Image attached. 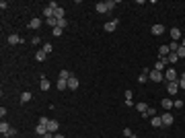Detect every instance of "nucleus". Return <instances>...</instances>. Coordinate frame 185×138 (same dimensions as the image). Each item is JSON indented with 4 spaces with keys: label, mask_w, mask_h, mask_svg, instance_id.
I'll list each match as a JSON object with an SVG mask.
<instances>
[{
    "label": "nucleus",
    "mask_w": 185,
    "mask_h": 138,
    "mask_svg": "<svg viewBox=\"0 0 185 138\" xmlns=\"http://www.w3.org/2000/svg\"><path fill=\"white\" fill-rule=\"evenodd\" d=\"M115 4H117L115 0H107V2H99L95 8H97V12H101V15H103V12H109V10L115 6Z\"/></svg>",
    "instance_id": "nucleus-1"
},
{
    "label": "nucleus",
    "mask_w": 185,
    "mask_h": 138,
    "mask_svg": "<svg viewBox=\"0 0 185 138\" xmlns=\"http://www.w3.org/2000/svg\"><path fill=\"white\" fill-rule=\"evenodd\" d=\"M163 76H165L167 83H175V81H179V78H177V70H175L173 66H169V68L163 72Z\"/></svg>",
    "instance_id": "nucleus-2"
},
{
    "label": "nucleus",
    "mask_w": 185,
    "mask_h": 138,
    "mask_svg": "<svg viewBox=\"0 0 185 138\" xmlns=\"http://www.w3.org/2000/svg\"><path fill=\"white\" fill-rule=\"evenodd\" d=\"M148 78H150L152 83H160V81H165L163 72H158V70H150V72H148Z\"/></svg>",
    "instance_id": "nucleus-3"
},
{
    "label": "nucleus",
    "mask_w": 185,
    "mask_h": 138,
    "mask_svg": "<svg viewBox=\"0 0 185 138\" xmlns=\"http://www.w3.org/2000/svg\"><path fill=\"white\" fill-rule=\"evenodd\" d=\"M117 23H119L117 19H113V21H109V23H105V25H103V31H107V33H113V31L117 29Z\"/></svg>",
    "instance_id": "nucleus-4"
},
{
    "label": "nucleus",
    "mask_w": 185,
    "mask_h": 138,
    "mask_svg": "<svg viewBox=\"0 0 185 138\" xmlns=\"http://www.w3.org/2000/svg\"><path fill=\"white\" fill-rule=\"evenodd\" d=\"M167 64H169V60H167V58H158V62L154 64V70L165 72V70H167Z\"/></svg>",
    "instance_id": "nucleus-5"
},
{
    "label": "nucleus",
    "mask_w": 185,
    "mask_h": 138,
    "mask_svg": "<svg viewBox=\"0 0 185 138\" xmlns=\"http://www.w3.org/2000/svg\"><path fill=\"white\" fill-rule=\"evenodd\" d=\"M160 120H163V126H167V128H169V126H173V122H175V118H173L169 111H167V113H163V115H160Z\"/></svg>",
    "instance_id": "nucleus-6"
},
{
    "label": "nucleus",
    "mask_w": 185,
    "mask_h": 138,
    "mask_svg": "<svg viewBox=\"0 0 185 138\" xmlns=\"http://www.w3.org/2000/svg\"><path fill=\"white\" fill-rule=\"evenodd\" d=\"M167 91H169L171 97L177 95V93H179V83H177V81H175V83H167Z\"/></svg>",
    "instance_id": "nucleus-7"
},
{
    "label": "nucleus",
    "mask_w": 185,
    "mask_h": 138,
    "mask_svg": "<svg viewBox=\"0 0 185 138\" xmlns=\"http://www.w3.org/2000/svg\"><path fill=\"white\" fill-rule=\"evenodd\" d=\"M23 41H25V39H23L21 35H17V33H10V35H8V44H10V46H17V44H23Z\"/></svg>",
    "instance_id": "nucleus-8"
},
{
    "label": "nucleus",
    "mask_w": 185,
    "mask_h": 138,
    "mask_svg": "<svg viewBox=\"0 0 185 138\" xmlns=\"http://www.w3.org/2000/svg\"><path fill=\"white\" fill-rule=\"evenodd\" d=\"M160 105H163V109H165V111H171V107H175V101H173L171 97H167V99H163V101H160Z\"/></svg>",
    "instance_id": "nucleus-9"
},
{
    "label": "nucleus",
    "mask_w": 185,
    "mask_h": 138,
    "mask_svg": "<svg viewBox=\"0 0 185 138\" xmlns=\"http://www.w3.org/2000/svg\"><path fill=\"white\" fill-rule=\"evenodd\" d=\"M41 25H43V21H41V19H37V17H35V19H31V21L27 23V27H29V29H39Z\"/></svg>",
    "instance_id": "nucleus-10"
},
{
    "label": "nucleus",
    "mask_w": 185,
    "mask_h": 138,
    "mask_svg": "<svg viewBox=\"0 0 185 138\" xmlns=\"http://www.w3.org/2000/svg\"><path fill=\"white\" fill-rule=\"evenodd\" d=\"M78 85H80V81H78L76 76H70V78H68V89H70V91H76Z\"/></svg>",
    "instance_id": "nucleus-11"
},
{
    "label": "nucleus",
    "mask_w": 185,
    "mask_h": 138,
    "mask_svg": "<svg viewBox=\"0 0 185 138\" xmlns=\"http://www.w3.org/2000/svg\"><path fill=\"white\" fill-rule=\"evenodd\" d=\"M58 130H60V124H58L56 120H49V124H47V132H51V134H58Z\"/></svg>",
    "instance_id": "nucleus-12"
},
{
    "label": "nucleus",
    "mask_w": 185,
    "mask_h": 138,
    "mask_svg": "<svg viewBox=\"0 0 185 138\" xmlns=\"http://www.w3.org/2000/svg\"><path fill=\"white\" fill-rule=\"evenodd\" d=\"M163 33H165V25H160V23L152 25V35H163Z\"/></svg>",
    "instance_id": "nucleus-13"
},
{
    "label": "nucleus",
    "mask_w": 185,
    "mask_h": 138,
    "mask_svg": "<svg viewBox=\"0 0 185 138\" xmlns=\"http://www.w3.org/2000/svg\"><path fill=\"white\" fill-rule=\"evenodd\" d=\"M169 33H171V39H173V41H177V39H181V29H177V27H173V29H171Z\"/></svg>",
    "instance_id": "nucleus-14"
},
{
    "label": "nucleus",
    "mask_w": 185,
    "mask_h": 138,
    "mask_svg": "<svg viewBox=\"0 0 185 138\" xmlns=\"http://www.w3.org/2000/svg\"><path fill=\"white\" fill-rule=\"evenodd\" d=\"M0 132H2V136H8V132H10V126H8V122H0Z\"/></svg>",
    "instance_id": "nucleus-15"
},
{
    "label": "nucleus",
    "mask_w": 185,
    "mask_h": 138,
    "mask_svg": "<svg viewBox=\"0 0 185 138\" xmlns=\"http://www.w3.org/2000/svg\"><path fill=\"white\" fill-rule=\"evenodd\" d=\"M35 132H37V136H46V134H47V126H46V124H37Z\"/></svg>",
    "instance_id": "nucleus-16"
},
{
    "label": "nucleus",
    "mask_w": 185,
    "mask_h": 138,
    "mask_svg": "<svg viewBox=\"0 0 185 138\" xmlns=\"http://www.w3.org/2000/svg\"><path fill=\"white\" fill-rule=\"evenodd\" d=\"M53 17H56L58 21H60V19H66V10H64L62 6H58V8H56V12H53Z\"/></svg>",
    "instance_id": "nucleus-17"
},
{
    "label": "nucleus",
    "mask_w": 185,
    "mask_h": 138,
    "mask_svg": "<svg viewBox=\"0 0 185 138\" xmlns=\"http://www.w3.org/2000/svg\"><path fill=\"white\" fill-rule=\"evenodd\" d=\"M31 99H33V95H31L29 91H23V93H21V103H29Z\"/></svg>",
    "instance_id": "nucleus-18"
},
{
    "label": "nucleus",
    "mask_w": 185,
    "mask_h": 138,
    "mask_svg": "<svg viewBox=\"0 0 185 138\" xmlns=\"http://www.w3.org/2000/svg\"><path fill=\"white\" fill-rule=\"evenodd\" d=\"M49 87H51V85H49V81H47L46 76H41V83H39V89H41V91H49Z\"/></svg>",
    "instance_id": "nucleus-19"
},
{
    "label": "nucleus",
    "mask_w": 185,
    "mask_h": 138,
    "mask_svg": "<svg viewBox=\"0 0 185 138\" xmlns=\"http://www.w3.org/2000/svg\"><path fill=\"white\" fill-rule=\"evenodd\" d=\"M158 54H160V58H167L171 54V49H169V46H160L158 47Z\"/></svg>",
    "instance_id": "nucleus-20"
},
{
    "label": "nucleus",
    "mask_w": 185,
    "mask_h": 138,
    "mask_svg": "<svg viewBox=\"0 0 185 138\" xmlns=\"http://www.w3.org/2000/svg\"><path fill=\"white\" fill-rule=\"evenodd\" d=\"M154 115H156V109H154V107H148V109L142 113V118H154Z\"/></svg>",
    "instance_id": "nucleus-21"
},
{
    "label": "nucleus",
    "mask_w": 185,
    "mask_h": 138,
    "mask_svg": "<svg viewBox=\"0 0 185 138\" xmlns=\"http://www.w3.org/2000/svg\"><path fill=\"white\" fill-rule=\"evenodd\" d=\"M150 120H152L150 124H152L154 128H160V126H163V120H160V115H154V118H150Z\"/></svg>",
    "instance_id": "nucleus-22"
},
{
    "label": "nucleus",
    "mask_w": 185,
    "mask_h": 138,
    "mask_svg": "<svg viewBox=\"0 0 185 138\" xmlns=\"http://www.w3.org/2000/svg\"><path fill=\"white\" fill-rule=\"evenodd\" d=\"M46 58H47L46 52H43V49H37V54H35V60H37V62H43Z\"/></svg>",
    "instance_id": "nucleus-23"
},
{
    "label": "nucleus",
    "mask_w": 185,
    "mask_h": 138,
    "mask_svg": "<svg viewBox=\"0 0 185 138\" xmlns=\"http://www.w3.org/2000/svg\"><path fill=\"white\" fill-rule=\"evenodd\" d=\"M167 60H169V64H175V62L179 60V56H177V52H171V54L167 56Z\"/></svg>",
    "instance_id": "nucleus-24"
},
{
    "label": "nucleus",
    "mask_w": 185,
    "mask_h": 138,
    "mask_svg": "<svg viewBox=\"0 0 185 138\" xmlns=\"http://www.w3.org/2000/svg\"><path fill=\"white\" fill-rule=\"evenodd\" d=\"M56 89H60V91L68 89V81H60V78H58V83H56Z\"/></svg>",
    "instance_id": "nucleus-25"
},
{
    "label": "nucleus",
    "mask_w": 185,
    "mask_h": 138,
    "mask_svg": "<svg viewBox=\"0 0 185 138\" xmlns=\"http://www.w3.org/2000/svg\"><path fill=\"white\" fill-rule=\"evenodd\" d=\"M148 72H150L148 68H144V70H142V74L138 76V81H140V83H146V81H148Z\"/></svg>",
    "instance_id": "nucleus-26"
},
{
    "label": "nucleus",
    "mask_w": 185,
    "mask_h": 138,
    "mask_svg": "<svg viewBox=\"0 0 185 138\" xmlns=\"http://www.w3.org/2000/svg\"><path fill=\"white\" fill-rule=\"evenodd\" d=\"M70 76H72V74H70L68 70H60V76H58V78H60V81H68Z\"/></svg>",
    "instance_id": "nucleus-27"
},
{
    "label": "nucleus",
    "mask_w": 185,
    "mask_h": 138,
    "mask_svg": "<svg viewBox=\"0 0 185 138\" xmlns=\"http://www.w3.org/2000/svg\"><path fill=\"white\" fill-rule=\"evenodd\" d=\"M46 25H49L51 29H53V27H58V19H56V17H51V19H46Z\"/></svg>",
    "instance_id": "nucleus-28"
},
{
    "label": "nucleus",
    "mask_w": 185,
    "mask_h": 138,
    "mask_svg": "<svg viewBox=\"0 0 185 138\" xmlns=\"http://www.w3.org/2000/svg\"><path fill=\"white\" fill-rule=\"evenodd\" d=\"M136 109H138L140 113H144V111L148 109V103H144V101H142V103H136Z\"/></svg>",
    "instance_id": "nucleus-29"
},
{
    "label": "nucleus",
    "mask_w": 185,
    "mask_h": 138,
    "mask_svg": "<svg viewBox=\"0 0 185 138\" xmlns=\"http://www.w3.org/2000/svg\"><path fill=\"white\" fill-rule=\"evenodd\" d=\"M68 25H70V23H68V19H60V21H58V27H60V29H66Z\"/></svg>",
    "instance_id": "nucleus-30"
},
{
    "label": "nucleus",
    "mask_w": 185,
    "mask_h": 138,
    "mask_svg": "<svg viewBox=\"0 0 185 138\" xmlns=\"http://www.w3.org/2000/svg\"><path fill=\"white\" fill-rule=\"evenodd\" d=\"M51 33H53V37H60V35L64 33V29H60V27H53V29H51Z\"/></svg>",
    "instance_id": "nucleus-31"
},
{
    "label": "nucleus",
    "mask_w": 185,
    "mask_h": 138,
    "mask_svg": "<svg viewBox=\"0 0 185 138\" xmlns=\"http://www.w3.org/2000/svg\"><path fill=\"white\" fill-rule=\"evenodd\" d=\"M41 49H43L46 54H51V52H53V46H51V44H43V47H41Z\"/></svg>",
    "instance_id": "nucleus-32"
},
{
    "label": "nucleus",
    "mask_w": 185,
    "mask_h": 138,
    "mask_svg": "<svg viewBox=\"0 0 185 138\" xmlns=\"http://www.w3.org/2000/svg\"><path fill=\"white\" fill-rule=\"evenodd\" d=\"M169 49H171V52H177V49H179V41H171V44H169Z\"/></svg>",
    "instance_id": "nucleus-33"
},
{
    "label": "nucleus",
    "mask_w": 185,
    "mask_h": 138,
    "mask_svg": "<svg viewBox=\"0 0 185 138\" xmlns=\"http://www.w3.org/2000/svg\"><path fill=\"white\" fill-rule=\"evenodd\" d=\"M177 56H179V60H181V58H185V47H183V46H179V49H177Z\"/></svg>",
    "instance_id": "nucleus-34"
},
{
    "label": "nucleus",
    "mask_w": 185,
    "mask_h": 138,
    "mask_svg": "<svg viewBox=\"0 0 185 138\" xmlns=\"http://www.w3.org/2000/svg\"><path fill=\"white\" fill-rule=\"evenodd\" d=\"M177 83H179V89H185V76H179Z\"/></svg>",
    "instance_id": "nucleus-35"
},
{
    "label": "nucleus",
    "mask_w": 185,
    "mask_h": 138,
    "mask_svg": "<svg viewBox=\"0 0 185 138\" xmlns=\"http://www.w3.org/2000/svg\"><path fill=\"white\" fill-rule=\"evenodd\" d=\"M132 134H134V132H132L130 128H124V136H126V138H130V136H132Z\"/></svg>",
    "instance_id": "nucleus-36"
},
{
    "label": "nucleus",
    "mask_w": 185,
    "mask_h": 138,
    "mask_svg": "<svg viewBox=\"0 0 185 138\" xmlns=\"http://www.w3.org/2000/svg\"><path fill=\"white\" fill-rule=\"evenodd\" d=\"M37 124H46V126H47V124H49V120H47L46 115H41V118H39V122H37Z\"/></svg>",
    "instance_id": "nucleus-37"
},
{
    "label": "nucleus",
    "mask_w": 185,
    "mask_h": 138,
    "mask_svg": "<svg viewBox=\"0 0 185 138\" xmlns=\"http://www.w3.org/2000/svg\"><path fill=\"white\" fill-rule=\"evenodd\" d=\"M31 44H33V46H39L41 39H39V37H31Z\"/></svg>",
    "instance_id": "nucleus-38"
},
{
    "label": "nucleus",
    "mask_w": 185,
    "mask_h": 138,
    "mask_svg": "<svg viewBox=\"0 0 185 138\" xmlns=\"http://www.w3.org/2000/svg\"><path fill=\"white\" fill-rule=\"evenodd\" d=\"M132 97H134V93H132V89H128L126 91V99H132Z\"/></svg>",
    "instance_id": "nucleus-39"
},
{
    "label": "nucleus",
    "mask_w": 185,
    "mask_h": 138,
    "mask_svg": "<svg viewBox=\"0 0 185 138\" xmlns=\"http://www.w3.org/2000/svg\"><path fill=\"white\" fill-rule=\"evenodd\" d=\"M175 107H179V109H181V107H183V101H181V99H177V101H175Z\"/></svg>",
    "instance_id": "nucleus-40"
},
{
    "label": "nucleus",
    "mask_w": 185,
    "mask_h": 138,
    "mask_svg": "<svg viewBox=\"0 0 185 138\" xmlns=\"http://www.w3.org/2000/svg\"><path fill=\"white\" fill-rule=\"evenodd\" d=\"M0 115H2V120H4V115H6V107H4V105L0 107Z\"/></svg>",
    "instance_id": "nucleus-41"
},
{
    "label": "nucleus",
    "mask_w": 185,
    "mask_h": 138,
    "mask_svg": "<svg viewBox=\"0 0 185 138\" xmlns=\"http://www.w3.org/2000/svg\"><path fill=\"white\" fill-rule=\"evenodd\" d=\"M53 136H56V134H51V132H47V134H46L43 138H53Z\"/></svg>",
    "instance_id": "nucleus-42"
},
{
    "label": "nucleus",
    "mask_w": 185,
    "mask_h": 138,
    "mask_svg": "<svg viewBox=\"0 0 185 138\" xmlns=\"http://www.w3.org/2000/svg\"><path fill=\"white\" fill-rule=\"evenodd\" d=\"M53 138H66V136H62V134H60V132H58V134H56V136Z\"/></svg>",
    "instance_id": "nucleus-43"
}]
</instances>
